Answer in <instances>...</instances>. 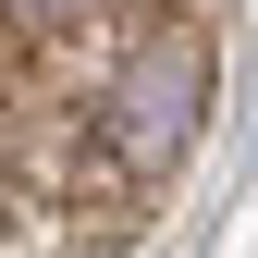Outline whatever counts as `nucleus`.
I'll return each instance as SVG.
<instances>
[{
	"label": "nucleus",
	"instance_id": "2",
	"mask_svg": "<svg viewBox=\"0 0 258 258\" xmlns=\"http://www.w3.org/2000/svg\"><path fill=\"white\" fill-rule=\"evenodd\" d=\"M0 13H25V25H61V13H86V0H0Z\"/></svg>",
	"mask_w": 258,
	"mask_h": 258
},
{
	"label": "nucleus",
	"instance_id": "1",
	"mask_svg": "<svg viewBox=\"0 0 258 258\" xmlns=\"http://www.w3.org/2000/svg\"><path fill=\"white\" fill-rule=\"evenodd\" d=\"M197 123H209V37L197 25H148V37L111 61V86L86 99V160L148 197V184H172V160L197 148Z\"/></svg>",
	"mask_w": 258,
	"mask_h": 258
}]
</instances>
